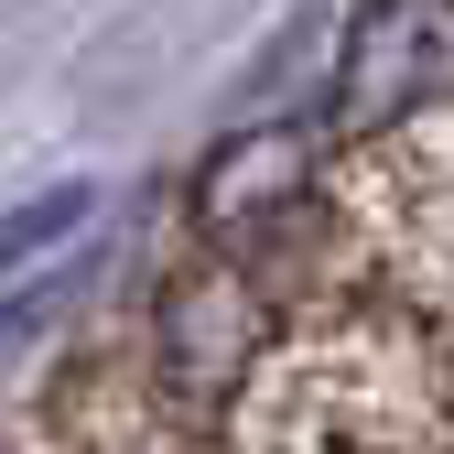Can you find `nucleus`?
<instances>
[{"mask_svg":"<svg viewBox=\"0 0 454 454\" xmlns=\"http://www.w3.org/2000/svg\"><path fill=\"white\" fill-rule=\"evenodd\" d=\"M443 66V0H379L347 66V120H401Z\"/></svg>","mask_w":454,"mask_h":454,"instance_id":"f257e3e1","label":"nucleus"},{"mask_svg":"<svg viewBox=\"0 0 454 454\" xmlns=\"http://www.w3.org/2000/svg\"><path fill=\"white\" fill-rule=\"evenodd\" d=\"M87 216V184H54L43 206H22V216H0V281H12L33 249H54V239H66V227Z\"/></svg>","mask_w":454,"mask_h":454,"instance_id":"f03ea898","label":"nucleus"}]
</instances>
